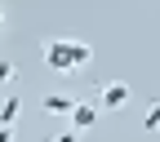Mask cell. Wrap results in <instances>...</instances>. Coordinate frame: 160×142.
Here are the masks:
<instances>
[{"label":"cell","instance_id":"6da1fadb","mask_svg":"<svg viewBox=\"0 0 160 142\" xmlns=\"http://www.w3.org/2000/svg\"><path fill=\"white\" fill-rule=\"evenodd\" d=\"M40 58H45V67L58 71V76H80L93 62V45L71 40V36H58V40H45V45H40Z\"/></svg>","mask_w":160,"mask_h":142},{"label":"cell","instance_id":"7a4b0ae2","mask_svg":"<svg viewBox=\"0 0 160 142\" xmlns=\"http://www.w3.org/2000/svg\"><path fill=\"white\" fill-rule=\"evenodd\" d=\"M129 98H133L129 80H102V85L93 89V102L102 107V111H125V107H129Z\"/></svg>","mask_w":160,"mask_h":142},{"label":"cell","instance_id":"3957f363","mask_svg":"<svg viewBox=\"0 0 160 142\" xmlns=\"http://www.w3.org/2000/svg\"><path fill=\"white\" fill-rule=\"evenodd\" d=\"M98 115H102V107H98V102H76V107H71V129H76V133L93 129Z\"/></svg>","mask_w":160,"mask_h":142},{"label":"cell","instance_id":"277c9868","mask_svg":"<svg viewBox=\"0 0 160 142\" xmlns=\"http://www.w3.org/2000/svg\"><path fill=\"white\" fill-rule=\"evenodd\" d=\"M40 107H45L49 115H71L76 98H67V93H45V98H40Z\"/></svg>","mask_w":160,"mask_h":142},{"label":"cell","instance_id":"5b68a950","mask_svg":"<svg viewBox=\"0 0 160 142\" xmlns=\"http://www.w3.org/2000/svg\"><path fill=\"white\" fill-rule=\"evenodd\" d=\"M142 133H160V98L147 102V115H142Z\"/></svg>","mask_w":160,"mask_h":142},{"label":"cell","instance_id":"8992f818","mask_svg":"<svg viewBox=\"0 0 160 142\" xmlns=\"http://www.w3.org/2000/svg\"><path fill=\"white\" fill-rule=\"evenodd\" d=\"M18 107H22V102H18V93H9L5 102H0V125H13V120H18Z\"/></svg>","mask_w":160,"mask_h":142},{"label":"cell","instance_id":"52a82bcc","mask_svg":"<svg viewBox=\"0 0 160 142\" xmlns=\"http://www.w3.org/2000/svg\"><path fill=\"white\" fill-rule=\"evenodd\" d=\"M13 76H18L13 62H0V85H13Z\"/></svg>","mask_w":160,"mask_h":142},{"label":"cell","instance_id":"ba28073f","mask_svg":"<svg viewBox=\"0 0 160 142\" xmlns=\"http://www.w3.org/2000/svg\"><path fill=\"white\" fill-rule=\"evenodd\" d=\"M49 142H76V129H71V133H58V138H49Z\"/></svg>","mask_w":160,"mask_h":142},{"label":"cell","instance_id":"9c48e42d","mask_svg":"<svg viewBox=\"0 0 160 142\" xmlns=\"http://www.w3.org/2000/svg\"><path fill=\"white\" fill-rule=\"evenodd\" d=\"M0 27H5V5H0Z\"/></svg>","mask_w":160,"mask_h":142}]
</instances>
